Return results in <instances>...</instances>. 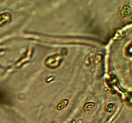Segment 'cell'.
<instances>
[{
    "mask_svg": "<svg viewBox=\"0 0 132 123\" xmlns=\"http://www.w3.org/2000/svg\"><path fill=\"white\" fill-rule=\"evenodd\" d=\"M63 60V57L59 55H55L50 56L45 60V64L47 67L54 69L59 66Z\"/></svg>",
    "mask_w": 132,
    "mask_h": 123,
    "instance_id": "cell-1",
    "label": "cell"
},
{
    "mask_svg": "<svg viewBox=\"0 0 132 123\" xmlns=\"http://www.w3.org/2000/svg\"><path fill=\"white\" fill-rule=\"evenodd\" d=\"M121 14L122 17L130 16L131 15V8L130 6H123L121 10Z\"/></svg>",
    "mask_w": 132,
    "mask_h": 123,
    "instance_id": "cell-2",
    "label": "cell"
},
{
    "mask_svg": "<svg viewBox=\"0 0 132 123\" xmlns=\"http://www.w3.org/2000/svg\"><path fill=\"white\" fill-rule=\"evenodd\" d=\"M10 19H11V16L10 14H4L0 16V24H5V23H8L10 21Z\"/></svg>",
    "mask_w": 132,
    "mask_h": 123,
    "instance_id": "cell-3",
    "label": "cell"
},
{
    "mask_svg": "<svg viewBox=\"0 0 132 123\" xmlns=\"http://www.w3.org/2000/svg\"><path fill=\"white\" fill-rule=\"evenodd\" d=\"M68 104V101L67 99H63L60 101L59 104L57 105V109L58 110H62V109H64V108L67 107V106Z\"/></svg>",
    "mask_w": 132,
    "mask_h": 123,
    "instance_id": "cell-4",
    "label": "cell"
},
{
    "mask_svg": "<svg viewBox=\"0 0 132 123\" xmlns=\"http://www.w3.org/2000/svg\"><path fill=\"white\" fill-rule=\"evenodd\" d=\"M115 108V105L113 103L108 104V106L106 107V111H108V112H111L112 111H113V110Z\"/></svg>",
    "mask_w": 132,
    "mask_h": 123,
    "instance_id": "cell-5",
    "label": "cell"
},
{
    "mask_svg": "<svg viewBox=\"0 0 132 123\" xmlns=\"http://www.w3.org/2000/svg\"><path fill=\"white\" fill-rule=\"evenodd\" d=\"M94 106V103H92V102H88V103L86 104L85 106V108L86 110H90L92 108H93Z\"/></svg>",
    "mask_w": 132,
    "mask_h": 123,
    "instance_id": "cell-6",
    "label": "cell"
}]
</instances>
